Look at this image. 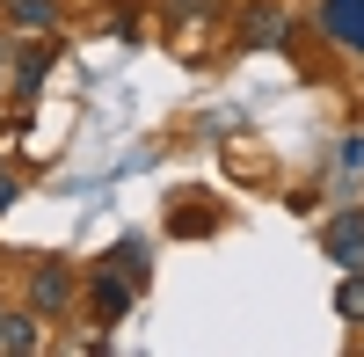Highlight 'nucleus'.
<instances>
[{"label":"nucleus","instance_id":"2","mask_svg":"<svg viewBox=\"0 0 364 357\" xmlns=\"http://www.w3.org/2000/svg\"><path fill=\"white\" fill-rule=\"evenodd\" d=\"M66 299H73V270H66V262H37V277H29V307L58 314Z\"/></svg>","mask_w":364,"mask_h":357},{"label":"nucleus","instance_id":"4","mask_svg":"<svg viewBox=\"0 0 364 357\" xmlns=\"http://www.w3.org/2000/svg\"><path fill=\"white\" fill-rule=\"evenodd\" d=\"M321 22H328V37H336L343 51H364V0H328Z\"/></svg>","mask_w":364,"mask_h":357},{"label":"nucleus","instance_id":"6","mask_svg":"<svg viewBox=\"0 0 364 357\" xmlns=\"http://www.w3.org/2000/svg\"><path fill=\"white\" fill-rule=\"evenodd\" d=\"M51 58H58V44L44 37V44H37V51H29V58H22V66H15V95H37V80L51 73Z\"/></svg>","mask_w":364,"mask_h":357},{"label":"nucleus","instance_id":"7","mask_svg":"<svg viewBox=\"0 0 364 357\" xmlns=\"http://www.w3.org/2000/svg\"><path fill=\"white\" fill-rule=\"evenodd\" d=\"M0 350H37V314H0Z\"/></svg>","mask_w":364,"mask_h":357},{"label":"nucleus","instance_id":"9","mask_svg":"<svg viewBox=\"0 0 364 357\" xmlns=\"http://www.w3.org/2000/svg\"><path fill=\"white\" fill-rule=\"evenodd\" d=\"M248 44L277 51V44H284V15H277V8H255V15H248Z\"/></svg>","mask_w":364,"mask_h":357},{"label":"nucleus","instance_id":"8","mask_svg":"<svg viewBox=\"0 0 364 357\" xmlns=\"http://www.w3.org/2000/svg\"><path fill=\"white\" fill-rule=\"evenodd\" d=\"M102 262H109V270H124L132 284H146V262H154V255H146V241H117Z\"/></svg>","mask_w":364,"mask_h":357},{"label":"nucleus","instance_id":"3","mask_svg":"<svg viewBox=\"0 0 364 357\" xmlns=\"http://www.w3.org/2000/svg\"><path fill=\"white\" fill-rule=\"evenodd\" d=\"M321 248L336 255V262H364V212H336L321 233Z\"/></svg>","mask_w":364,"mask_h":357},{"label":"nucleus","instance_id":"5","mask_svg":"<svg viewBox=\"0 0 364 357\" xmlns=\"http://www.w3.org/2000/svg\"><path fill=\"white\" fill-rule=\"evenodd\" d=\"M8 29H29V37H51L58 29V0H0Z\"/></svg>","mask_w":364,"mask_h":357},{"label":"nucleus","instance_id":"10","mask_svg":"<svg viewBox=\"0 0 364 357\" xmlns=\"http://www.w3.org/2000/svg\"><path fill=\"white\" fill-rule=\"evenodd\" d=\"M336 314H343V321H364V262H350V277H343V292H336Z\"/></svg>","mask_w":364,"mask_h":357},{"label":"nucleus","instance_id":"1","mask_svg":"<svg viewBox=\"0 0 364 357\" xmlns=\"http://www.w3.org/2000/svg\"><path fill=\"white\" fill-rule=\"evenodd\" d=\"M132 292H139V284H132L124 270H109V262H102L95 284H87V299H95V314H102V321H124V314H132Z\"/></svg>","mask_w":364,"mask_h":357}]
</instances>
